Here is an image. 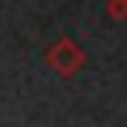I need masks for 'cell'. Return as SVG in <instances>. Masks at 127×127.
Listing matches in <instances>:
<instances>
[{
  "label": "cell",
  "instance_id": "cell-1",
  "mask_svg": "<svg viewBox=\"0 0 127 127\" xmlns=\"http://www.w3.org/2000/svg\"><path fill=\"white\" fill-rule=\"evenodd\" d=\"M46 61H49V66H52L61 78H72V75L84 66L87 55H84V49H81L75 40L61 38V40H55V43L46 49Z\"/></svg>",
  "mask_w": 127,
  "mask_h": 127
},
{
  "label": "cell",
  "instance_id": "cell-2",
  "mask_svg": "<svg viewBox=\"0 0 127 127\" xmlns=\"http://www.w3.org/2000/svg\"><path fill=\"white\" fill-rule=\"evenodd\" d=\"M107 15L113 20H124L127 17V0H107Z\"/></svg>",
  "mask_w": 127,
  "mask_h": 127
}]
</instances>
